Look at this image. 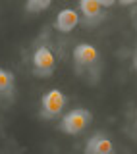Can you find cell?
Masks as SVG:
<instances>
[{
    "label": "cell",
    "instance_id": "cell-1",
    "mask_svg": "<svg viewBox=\"0 0 137 154\" xmlns=\"http://www.w3.org/2000/svg\"><path fill=\"white\" fill-rule=\"evenodd\" d=\"M91 122H93V114L87 108H73L60 118V125L58 127H60L62 133L75 137V135L85 131L91 125Z\"/></svg>",
    "mask_w": 137,
    "mask_h": 154
},
{
    "label": "cell",
    "instance_id": "cell-2",
    "mask_svg": "<svg viewBox=\"0 0 137 154\" xmlns=\"http://www.w3.org/2000/svg\"><path fill=\"white\" fill-rule=\"evenodd\" d=\"M56 69V56L48 45H39L31 54V71L33 75L46 79Z\"/></svg>",
    "mask_w": 137,
    "mask_h": 154
},
{
    "label": "cell",
    "instance_id": "cell-3",
    "mask_svg": "<svg viewBox=\"0 0 137 154\" xmlns=\"http://www.w3.org/2000/svg\"><path fill=\"white\" fill-rule=\"evenodd\" d=\"M68 104V96L64 91L60 89H50L43 94L41 98V110L39 116L43 119H56L60 116H64V108Z\"/></svg>",
    "mask_w": 137,
    "mask_h": 154
},
{
    "label": "cell",
    "instance_id": "cell-4",
    "mask_svg": "<svg viewBox=\"0 0 137 154\" xmlns=\"http://www.w3.org/2000/svg\"><path fill=\"white\" fill-rule=\"evenodd\" d=\"M73 64H75L77 71H83V69H91L93 66L99 64L100 60V52L99 48L91 42H79L75 48H73Z\"/></svg>",
    "mask_w": 137,
    "mask_h": 154
},
{
    "label": "cell",
    "instance_id": "cell-5",
    "mask_svg": "<svg viewBox=\"0 0 137 154\" xmlns=\"http://www.w3.org/2000/svg\"><path fill=\"white\" fill-rule=\"evenodd\" d=\"M77 12H79L81 23L85 27H95L99 23H102L106 17V12L99 0H81L77 4Z\"/></svg>",
    "mask_w": 137,
    "mask_h": 154
},
{
    "label": "cell",
    "instance_id": "cell-6",
    "mask_svg": "<svg viewBox=\"0 0 137 154\" xmlns=\"http://www.w3.org/2000/svg\"><path fill=\"white\" fill-rule=\"evenodd\" d=\"M85 154H114V143L106 133L97 131L87 139Z\"/></svg>",
    "mask_w": 137,
    "mask_h": 154
},
{
    "label": "cell",
    "instance_id": "cell-7",
    "mask_svg": "<svg viewBox=\"0 0 137 154\" xmlns=\"http://www.w3.org/2000/svg\"><path fill=\"white\" fill-rule=\"evenodd\" d=\"M79 23H81L79 12L73 10V8H64L56 14V19H54V23H52V27H54L58 33H72Z\"/></svg>",
    "mask_w": 137,
    "mask_h": 154
},
{
    "label": "cell",
    "instance_id": "cell-8",
    "mask_svg": "<svg viewBox=\"0 0 137 154\" xmlns=\"http://www.w3.org/2000/svg\"><path fill=\"white\" fill-rule=\"evenodd\" d=\"M14 87H16V77L12 71L0 67V96H12Z\"/></svg>",
    "mask_w": 137,
    "mask_h": 154
},
{
    "label": "cell",
    "instance_id": "cell-9",
    "mask_svg": "<svg viewBox=\"0 0 137 154\" xmlns=\"http://www.w3.org/2000/svg\"><path fill=\"white\" fill-rule=\"evenodd\" d=\"M52 6L50 0H29V2L25 4V12L29 14H41L45 12V10H48Z\"/></svg>",
    "mask_w": 137,
    "mask_h": 154
},
{
    "label": "cell",
    "instance_id": "cell-10",
    "mask_svg": "<svg viewBox=\"0 0 137 154\" xmlns=\"http://www.w3.org/2000/svg\"><path fill=\"white\" fill-rule=\"evenodd\" d=\"M133 69L137 71V50H135V54H133Z\"/></svg>",
    "mask_w": 137,
    "mask_h": 154
}]
</instances>
